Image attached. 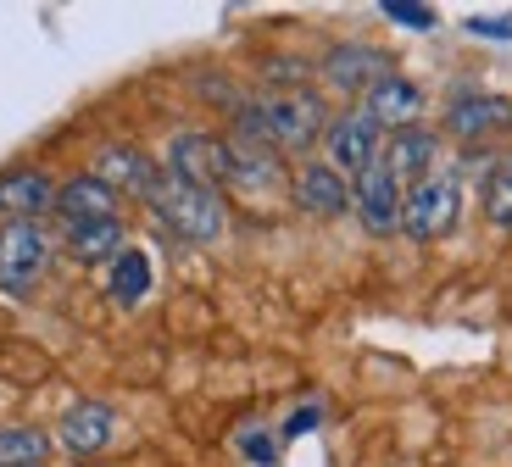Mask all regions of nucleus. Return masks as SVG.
I'll return each mask as SVG.
<instances>
[{
  "label": "nucleus",
  "instance_id": "obj_7",
  "mask_svg": "<svg viewBox=\"0 0 512 467\" xmlns=\"http://www.w3.org/2000/svg\"><path fill=\"white\" fill-rule=\"evenodd\" d=\"M512 128V95H490V89H462L446 106V134L462 145H485V139Z\"/></svg>",
  "mask_w": 512,
  "mask_h": 467
},
{
  "label": "nucleus",
  "instance_id": "obj_24",
  "mask_svg": "<svg viewBox=\"0 0 512 467\" xmlns=\"http://www.w3.org/2000/svg\"><path fill=\"white\" fill-rule=\"evenodd\" d=\"M462 28H468V34H479V39H512V12H496V17L474 12Z\"/></svg>",
  "mask_w": 512,
  "mask_h": 467
},
{
  "label": "nucleus",
  "instance_id": "obj_17",
  "mask_svg": "<svg viewBox=\"0 0 512 467\" xmlns=\"http://www.w3.org/2000/svg\"><path fill=\"white\" fill-rule=\"evenodd\" d=\"M229 184L245 195H268L284 184V162L279 151H268V145H251V139H234L229 134Z\"/></svg>",
  "mask_w": 512,
  "mask_h": 467
},
{
  "label": "nucleus",
  "instance_id": "obj_16",
  "mask_svg": "<svg viewBox=\"0 0 512 467\" xmlns=\"http://www.w3.org/2000/svg\"><path fill=\"white\" fill-rule=\"evenodd\" d=\"M295 206L307 217H346L351 212V178L329 162H307L295 173Z\"/></svg>",
  "mask_w": 512,
  "mask_h": 467
},
{
  "label": "nucleus",
  "instance_id": "obj_18",
  "mask_svg": "<svg viewBox=\"0 0 512 467\" xmlns=\"http://www.w3.org/2000/svg\"><path fill=\"white\" fill-rule=\"evenodd\" d=\"M151 284H156V267L140 245H123V251L106 262V295H112L117 306H140L145 295H151Z\"/></svg>",
  "mask_w": 512,
  "mask_h": 467
},
{
  "label": "nucleus",
  "instance_id": "obj_6",
  "mask_svg": "<svg viewBox=\"0 0 512 467\" xmlns=\"http://www.w3.org/2000/svg\"><path fill=\"white\" fill-rule=\"evenodd\" d=\"M323 139H329V167H334V173H346V178L368 173V167L384 156V128L373 123L362 106H351V112L334 117Z\"/></svg>",
  "mask_w": 512,
  "mask_h": 467
},
{
  "label": "nucleus",
  "instance_id": "obj_2",
  "mask_svg": "<svg viewBox=\"0 0 512 467\" xmlns=\"http://www.w3.org/2000/svg\"><path fill=\"white\" fill-rule=\"evenodd\" d=\"M145 206H151L156 223H162L167 234H179L184 245H212L223 234V223H229L218 190L184 184V178H173V173H162V184H156V195Z\"/></svg>",
  "mask_w": 512,
  "mask_h": 467
},
{
  "label": "nucleus",
  "instance_id": "obj_4",
  "mask_svg": "<svg viewBox=\"0 0 512 467\" xmlns=\"http://www.w3.org/2000/svg\"><path fill=\"white\" fill-rule=\"evenodd\" d=\"M56 262V240L39 223H0V295H34Z\"/></svg>",
  "mask_w": 512,
  "mask_h": 467
},
{
  "label": "nucleus",
  "instance_id": "obj_26",
  "mask_svg": "<svg viewBox=\"0 0 512 467\" xmlns=\"http://www.w3.org/2000/svg\"><path fill=\"white\" fill-rule=\"evenodd\" d=\"M84 467H90V462H84Z\"/></svg>",
  "mask_w": 512,
  "mask_h": 467
},
{
  "label": "nucleus",
  "instance_id": "obj_23",
  "mask_svg": "<svg viewBox=\"0 0 512 467\" xmlns=\"http://www.w3.org/2000/svg\"><path fill=\"white\" fill-rule=\"evenodd\" d=\"M234 445H240V451L251 456L256 467H273V462H279V440H273L268 429H256V423H251V429L234 434Z\"/></svg>",
  "mask_w": 512,
  "mask_h": 467
},
{
  "label": "nucleus",
  "instance_id": "obj_20",
  "mask_svg": "<svg viewBox=\"0 0 512 467\" xmlns=\"http://www.w3.org/2000/svg\"><path fill=\"white\" fill-rule=\"evenodd\" d=\"M51 445L56 434H45L39 423H0V467H45Z\"/></svg>",
  "mask_w": 512,
  "mask_h": 467
},
{
  "label": "nucleus",
  "instance_id": "obj_5",
  "mask_svg": "<svg viewBox=\"0 0 512 467\" xmlns=\"http://www.w3.org/2000/svg\"><path fill=\"white\" fill-rule=\"evenodd\" d=\"M162 173H173V178H184V184H201V190H218L223 195V184H229V139L201 134V128H184V134H173V145H167Z\"/></svg>",
  "mask_w": 512,
  "mask_h": 467
},
{
  "label": "nucleus",
  "instance_id": "obj_14",
  "mask_svg": "<svg viewBox=\"0 0 512 467\" xmlns=\"http://www.w3.org/2000/svg\"><path fill=\"white\" fill-rule=\"evenodd\" d=\"M390 173H396L401 190L435 178V162H440V134L435 128H401V134H384V156H379Z\"/></svg>",
  "mask_w": 512,
  "mask_h": 467
},
{
  "label": "nucleus",
  "instance_id": "obj_3",
  "mask_svg": "<svg viewBox=\"0 0 512 467\" xmlns=\"http://www.w3.org/2000/svg\"><path fill=\"white\" fill-rule=\"evenodd\" d=\"M457 223H462V184L451 173L423 178V184H412V190L401 195V234H407V240L435 245V240H446Z\"/></svg>",
  "mask_w": 512,
  "mask_h": 467
},
{
  "label": "nucleus",
  "instance_id": "obj_9",
  "mask_svg": "<svg viewBox=\"0 0 512 467\" xmlns=\"http://www.w3.org/2000/svg\"><path fill=\"white\" fill-rule=\"evenodd\" d=\"M117 429H123V417L106 401H78V406H67L62 423H56V445H62L67 456H78V462H90V456H101L106 445L117 440Z\"/></svg>",
  "mask_w": 512,
  "mask_h": 467
},
{
  "label": "nucleus",
  "instance_id": "obj_11",
  "mask_svg": "<svg viewBox=\"0 0 512 467\" xmlns=\"http://www.w3.org/2000/svg\"><path fill=\"white\" fill-rule=\"evenodd\" d=\"M117 206H123V195H117L112 184H101L95 173H73V178L56 184L51 217L62 228H78V223H106V217H117Z\"/></svg>",
  "mask_w": 512,
  "mask_h": 467
},
{
  "label": "nucleus",
  "instance_id": "obj_13",
  "mask_svg": "<svg viewBox=\"0 0 512 467\" xmlns=\"http://www.w3.org/2000/svg\"><path fill=\"white\" fill-rule=\"evenodd\" d=\"M95 178H101V184H112L117 195L151 201L156 184H162V162H151L140 145H106V151L95 156Z\"/></svg>",
  "mask_w": 512,
  "mask_h": 467
},
{
  "label": "nucleus",
  "instance_id": "obj_10",
  "mask_svg": "<svg viewBox=\"0 0 512 467\" xmlns=\"http://www.w3.org/2000/svg\"><path fill=\"white\" fill-rule=\"evenodd\" d=\"M401 184H396V173L384 162H373L368 173H357L351 178V206H357V217H362V228L368 234H396L401 228Z\"/></svg>",
  "mask_w": 512,
  "mask_h": 467
},
{
  "label": "nucleus",
  "instance_id": "obj_21",
  "mask_svg": "<svg viewBox=\"0 0 512 467\" xmlns=\"http://www.w3.org/2000/svg\"><path fill=\"white\" fill-rule=\"evenodd\" d=\"M485 223L496 234H512V156L501 167H490L485 178Z\"/></svg>",
  "mask_w": 512,
  "mask_h": 467
},
{
  "label": "nucleus",
  "instance_id": "obj_8",
  "mask_svg": "<svg viewBox=\"0 0 512 467\" xmlns=\"http://www.w3.org/2000/svg\"><path fill=\"white\" fill-rule=\"evenodd\" d=\"M323 84L340 89V95H368L384 73H396V62L379 51V45H362V39H346V45H329V56L318 62Z\"/></svg>",
  "mask_w": 512,
  "mask_h": 467
},
{
  "label": "nucleus",
  "instance_id": "obj_15",
  "mask_svg": "<svg viewBox=\"0 0 512 467\" xmlns=\"http://www.w3.org/2000/svg\"><path fill=\"white\" fill-rule=\"evenodd\" d=\"M362 112L384 128V134H401V128H418L423 117V89L407 73H384L379 84L362 95Z\"/></svg>",
  "mask_w": 512,
  "mask_h": 467
},
{
  "label": "nucleus",
  "instance_id": "obj_19",
  "mask_svg": "<svg viewBox=\"0 0 512 467\" xmlns=\"http://www.w3.org/2000/svg\"><path fill=\"white\" fill-rule=\"evenodd\" d=\"M62 245H67V256H73V262H84V267L112 262V256L128 245L123 217H106V223H78V228H62Z\"/></svg>",
  "mask_w": 512,
  "mask_h": 467
},
{
  "label": "nucleus",
  "instance_id": "obj_12",
  "mask_svg": "<svg viewBox=\"0 0 512 467\" xmlns=\"http://www.w3.org/2000/svg\"><path fill=\"white\" fill-rule=\"evenodd\" d=\"M56 206V178L45 167H6L0 173V217L6 223H39Z\"/></svg>",
  "mask_w": 512,
  "mask_h": 467
},
{
  "label": "nucleus",
  "instance_id": "obj_25",
  "mask_svg": "<svg viewBox=\"0 0 512 467\" xmlns=\"http://www.w3.org/2000/svg\"><path fill=\"white\" fill-rule=\"evenodd\" d=\"M318 423H323V406H301V412H290V417H284V440H301V434H312V429H318Z\"/></svg>",
  "mask_w": 512,
  "mask_h": 467
},
{
  "label": "nucleus",
  "instance_id": "obj_1",
  "mask_svg": "<svg viewBox=\"0 0 512 467\" xmlns=\"http://www.w3.org/2000/svg\"><path fill=\"white\" fill-rule=\"evenodd\" d=\"M229 128H234V139H251V145H268L279 156H295V151H312L329 134V106H323L318 89H268L256 101H234Z\"/></svg>",
  "mask_w": 512,
  "mask_h": 467
},
{
  "label": "nucleus",
  "instance_id": "obj_22",
  "mask_svg": "<svg viewBox=\"0 0 512 467\" xmlns=\"http://www.w3.org/2000/svg\"><path fill=\"white\" fill-rule=\"evenodd\" d=\"M379 12L390 17V23H401V28H418V34H429V28L440 23L435 6H412V0H384Z\"/></svg>",
  "mask_w": 512,
  "mask_h": 467
}]
</instances>
